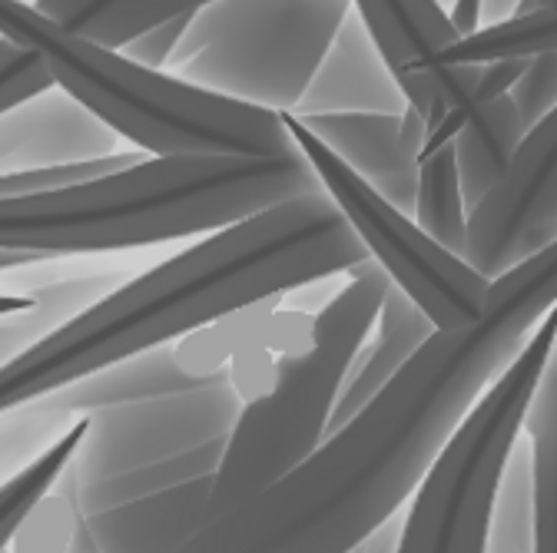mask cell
Wrapping results in <instances>:
<instances>
[{
	"label": "cell",
	"mask_w": 557,
	"mask_h": 553,
	"mask_svg": "<svg viewBox=\"0 0 557 553\" xmlns=\"http://www.w3.org/2000/svg\"><path fill=\"white\" fill-rule=\"evenodd\" d=\"M278 116H283V126L296 150L312 166L322 192L335 202L348 229L359 236L369 259L388 275L392 286L422 309L435 328L468 325L481 312L492 282L481 279L461 255L429 239L411 216L395 210L369 183H362L293 113Z\"/></svg>",
	"instance_id": "cell-9"
},
{
	"label": "cell",
	"mask_w": 557,
	"mask_h": 553,
	"mask_svg": "<svg viewBox=\"0 0 557 553\" xmlns=\"http://www.w3.org/2000/svg\"><path fill=\"white\" fill-rule=\"evenodd\" d=\"M352 0H216L196 8L166 74L249 106L293 113Z\"/></svg>",
	"instance_id": "cell-7"
},
{
	"label": "cell",
	"mask_w": 557,
	"mask_h": 553,
	"mask_svg": "<svg viewBox=\"0 0 557 553\" xmlns=\"http://www.w3.org/2000/svg\"><path fill=\"white\" fill-rule=\"evenodd\" d=\"M411 219L442 249L465 259L468 205L461 192L455 140H425V150L418 156V192Z\"/></svg>",
	"instance_id": "cell-20"
},
{
	"label": "cell",
	"mask_w": 557,
	"mask_h": 553,
	"mask_svg": "<svg viewBox=\"0 0 557 553\" xmlns=\"http://www.w3.org/2000/svg\"><path fill=\"white\" fill-rule=\"evenodd\" d=\"M366 259V246L325 192L278 202L186 246L37 338L0 368V414L166 349L226 315L335 279Z\"/></svg>",
	"instance_id": "cell-2"
},
{
	"label": "cell",
	"mask_w": 557,
	"mask_h": 553,
	"mask_svg": "<svg viewBox=\"0 0 557 553\" xmlns=\"http://www.w3.org/2000/svg\"><path fill=\"white\" fill-rule=\"evenodd\" d=\"M348 553H359V546H356V550H348Z\"/></svg>",
	"instance_id": "cell-38"
},
{
	"label": "cell",
	"mask_w": 557,
	"mask_h": 553,
	"mask_svg": "<svg viewBox=\"0 0 557 553\" xmlns=\"http://www.w3.org/2000/svg\"><path fill=\"white\" fill-rule=\"evenodd\" d=\"M81 527H84V514L77 507V498L60 491L53 483V491H47L21 517L4 553H74Z\"/></svg>",
	"instance_id": "cell-26"
},
{
	"label": "cell",
	"mask_w": 557,
	"mask_h": 553,
	"mask_svg": "<svg viewBox=\"0 0 557 553\" xmlns=\"http://www.w3.org/2000/svg\"><path fill=\"white\" fill-rule=\"evenodd\" d=\"M34 262H50L47 255H30V252H0V272H11V268H24Z\"/></svg>",
	"instance_id": "cell-33"
},
{
	"label": "cell",
	"mask_w": 557,
	"mask_h": 553,
	"mask_svg": "<svg viewBox=\"0 0 557 553\" xmlns=\"http://www.w3.org/2000/svg\"><path fill=\"white\" fill-rule=\"evenodd\" d=\"M484 553H537L534 530V480H531V448L521 438L505 464L492 527H487Z\"/></svg>",
	"instance_id": "cell-25"
},
{
	"label": "cell",
	"mask_w": 557,
	"mask_h": 553,
	"mask_svg": "<svg viewBox=\"0 0 557 553\" xmlns=\"http://www.w3.org/2000/svg\"><path fill=\"white\" fill-rule=\"evenodd\" d=\"M17 4H27V8H34V4H37V0H17Z\"/></svg>",
	"instance_id": "cell-36"
},
{
	"label": "cell",
	"mask_w": 557,
	"mask_h": 553,
	"mask_svg": "<svg viewBox=\"0 0 557 553\" xmlns=\"http://www.w3.org/2000/svg\"><path fill=\"white\" fill-rule=\"evenodd\" d=\"M408 106L382 53L375 50L369 30L356 11L338 27L329 53L322 56L315 77L309 80L293 116H325V113H388L401 116Z\"/></svg>",
	"instance_id": "cell-13"
},
{
	"label": "cell",
	"mask_w": 557,
	"mask_h": 553,
	"mask_svg": "<svg viewBox=\"0 0 557 553\" xmlns=\"http://www.w3.org/2000/svg\"><path fill=\"white\" fill-rule=\"evenodd\" d=\"M524 441L531 448L537 553H557V344L524 414Z\"/></svg>",
	"instance_id": "cell-21"
},
{
	"label": "cell",
	"mask_w": 557,
	"mask_h": 553,
	"mask_svg": "<svg viewBox=\"0 0 557 553\" xmlns=\"http://www.w3.org/2000/svg\"><path fill=\"white\" fill-rule=\"evenodd\" d=\"M0 37L37 53L60 93L136 150L153 156H293L283 116L189 87L166 71H147L40 17L17 0H0Z\"/></svg>",
	"instance_id": "cell-5"
},
{
	"label": "cell",
	"mask_w": 557,
	"mask_h": 553,
	"mask_svg": "<svg viewBox=\"0 0 557 553\" xmlns=\"http://www.w3.org/2000/svg\"><path fill=\"white\" fill-rule=\"evenodd\" d=\"M557 305V242L487 286L481 312L438 328L352 422L252 501L173 553H348L398 517L474 401Z\"/></svg>",
	"instance_id": "cell-1"
},
{
	"label": "cell",
	"mask_w": 557,
	"mask_h": 553,
	"mask_svg": "<svg viewBox=\"0 0 557 553\" xmlns=\"http://www.w3.org/2000/svg\"><path fill=\"white\" fill-rule=\"evenodd\" d=\"M322 192L293 156H153L94 183L0 202V252L90 255L213 236Z\"/></svg>",
	"instance_id": "cell-3"
},
{
	"label": "cell",
	"mask_w": 557,
	"mask_h": 553,
	"mask_svg": "<svg viewBox=\"0 0 557 553\" xmlns=\"http://www.w3.org/2000/svg\"><path fill=\"white\" fill-rule=\"evenodd\" d=\"M116 156V133L57 87L0 116V176Z\"/></svg>",
	"instance_id": "cell-12"
},
{
	"label": "cell",
	"mask_w": 557,
	"mask_h": 553,
	"mask_svg": "<svg viewBox=\"0 0 557 553\" xmlns=\"http://www.w3.org/2000/svg\"><path fill=\"white\" fill-rule=\"evenodd\" d=\"M352 11L382 53L408 106L429 113L435 100L451 110L474 106L484 66H455L442 56L461 40L438 0H352Z\"/></svg>",
	"instance_id": "cell-11"
},
{
	"label": "cell",
	"mask_w": 557,
	"mask_h": 553,
	"mask_svg": "<svg viewBox=\"0 0 557 553\" xmlns=\"http://www.w3.org/2000/svg\"><path fill=\"white\" fill-rule=\"evenodd\" d=\"M206 4H216V0H199V8H206Z\"/></svg>",
	"instance_id": "cell-37"
},
{
	"label": "cell",
	"mask_w": 557,
	"mask_h": 553,
	"mask_svg": "<svg viewBox=\"0 0 557 553\" xmlns=\"http://www.w3.org/2000/svg\"><path fill=\"white\" fill-rule=\"evenodd\" d=\"M451 4H455V0H438V8H442V11H445V14H448V11H451Z\"/></svg>",
	"instance_id": "cell-35"
},
{
	"label": "cell",
	"mask_w": 557,
	"mask_h": 553,
	"mask_svg": "<svg viewBox=\"0 0 557 553\" xmlns=\"http://www.w3.org/2000/svg\"><path fill=\"white\" fill-rule=\"evenodd\" d=\"M196 8H199V0H196Z\"/></svg>",
	"instance_id": "cell-39"
},
{
	"label": "cell",
	"mask_w": 557,
	"mask_h": 553,
	"mask_svg": "<svg viewBox=\"0 0 557 553\" xmlns=\"http://www.w3.org/2000/svg\"><path fill=\"white\" fill-rule=\"evenodd\" d=\"M435 331L438 328L422 309H418L401 289L388 286L369 338L362 341V349L356 352L352 365L345 372L325 438L342 431L369 401H375V394L385 391V385L411 362V355L422 349Z\"/></svg>",
	"instance_id": "cell-15"
},
{
	"label": "cell",
	"mask_w": 557,
	"mask_h": 553,
	"mask_svg": "<svg viewBox=\"0 0 557 553\" xmlns=\"http://www.w3.org/2000/svg\"><path fill=\"white\" fill-rule=\"evenodd\" d=\"M113 275H84V279H66L34 289V309L17 315H0V368L14 362L21 352H27L37 338H44L66 318L81 315L97 299H103L113 289Z\"/></svg>",
	"instance_id": "cell-22"
},
{
	"label": "cell",
	"mask_w": 557,
	"mask_h": 553,
	"mask_svg": "<svg viewBox=\"0 0 557 553\" xmlns=\"http://www.w3.org/2000/svg\"><path fill=\"white\" fill-rule=\"evenodd\" d=\"M53 90V80L37 53L0 37V116L14 106Z\"/></svg>",
	"instance_id": "cell-27"
},
{
	"label": "cell",
	"mask_w": 557,
	"mask_h": 553,
	"mask_svg": "<svg viewBox=\"0 0 557 553\" xmlns=\"http://www.w3.org/2000/svg\"><path fill=\"white\" fill-rule=\"evenodd\" d=\"M554 344L557 305L537 322L498 381L474 401L418 483L395 553H484L505 464L524 435V414Z\"/></svg>",
	"instance_id": "cell-6"
},
{
	"label": "cell",
	"mask_w": 557,
	"mask_h": 553,
	"mask_svg": "<svg viewBox=\"0 0 557 553\" xmlns=\"http://www.w3.org/2000/svg\"><path fill=\"white\" fill-rule=\"evenodd\" d=\"M209 480L193 477L176 488L136 498L129 504L84 517L87 537L97 553H173L186 537L206 524Z\"/></svg>",
	"instance_id": "cell-16"
},
{
	"label": "cell",
	"mask_w": 557,
	"mask_h": 553,
	"mask_svg": "<svg viewBox=\"0 0 557 553\" xmlns=\"http://www.w3.org/2000/svg\"><path fill=\"white\" fill-rule=\"evenodd\" d=\"M481 66H484V71H481V84H478L474 106L508 97L515 90V84L521 80L528 60H495V63H481Z\"/></svg>",
	"instance_id": "cell-30"
},
{
	"label": "cell",
	"mask_w": 557,
	"mask_h": 553,
	"mask_svg": "<svg viewBox=\"0 0 557 553\" xmlns=\"http://www.w3.org/2000/svg\"><path fill=\"white\" fill-rule=\"evenodd\" d=\"M511 100L518 106L524 133L537 126L550 110H557V53H541L528 60L521 80L511 90Z\"/></svg>",
	"instance_id": "cell-28"
},
{
	"label": "cell",
	"mask_w": 557,
	"mask_h": 553,
	"mask_svg": "<svg viewBox=\"0 0 557 553\" xmlns=\"http://www.w3.org/2000/svg\"><path fill=\"white\" fill-rule=\"evenodd\" d=\"M388 286V275L366 259L342 275L338 292L322 309L262 318L269 368L243 401L209 480L206 520L252 501L319 451L345 372L369 338Z\"/></svg>",
	"instance_id": "cell-4"
},
{
	"label": "cell",
	"mask_w": 557,
	"mask_h": 553,
	"mask_svg": "<svg viewBox=\"0 0 557 553\" xmlns=\"http://www.w3.org/2000/svg\"><path fill=\"white\" fill-rule=\"evenodd\" d=\"M189 375L173 359V349H157L147 355H136L129 362H120L94 378H84L77 385H70L37 404L60 411V414H97L107 407L133 404V401H153V398H170V394H186L199 391Z\"/></svg>",
	"instance_id": "cell-17"
},
{
	"label": "cell",
	"mask_w": 557,
	"mask_h": 553,
	"mask_svg": "<svg viewBox=\"0 0 557 553\" xmlns=\"http://www.w3.org/2000/svg\"><path fill=\"white\" fill-rule=\"evenodd\" d=\"M34 305H37V299L30 292H0V315H17Z\"/></svg>",
	"instance_id": "cell-32"
},
{
	"label": "cell",
	"mask_w": 557,
	"mask_h": 553,
	"mask_svg": "<svg viewBox=\"0 0 557 553\" xmlns=\"http://www.w3.org/2000/svg\"><path fill=\"white\" fill-rule=\"evenodd\" d=\"M193 14H196V11H189V14H183V17H173V21H166V24H160V27H153V30H147V34H139V37L129 40L120 53L129 56V60L139 63V66H147V71H166V63H170V56L176 53V47H180L186 27L193 24Z\"/></svg>",
	"instance_id": "cell-29"
},
{
	"label": "cell",
	"mask_w": 557,
	"mask_h": 553,
	"mask_svg": "<svg viewBox=\"0 0 557 553\" xmlns=\"http://www.w3.org/2000/svg\"><path fill=\"white\" fill-rule=\"evenodd\" d=\"M557 242V110L524 133L505 176L468 213L465 262L495 282Z\"/></svg>",
	"instance_id": "cell-10"
},
{
	"label": "cell",
	"mask_w": 557,
	"mask_h": 553,
	"mask_svg": "<svg viewBox=\"0 0 557 553\" xmlns=\"http://www.w3.org/2000/svg\"><path fill=\"white\" fill-rule=\"evenodd\" d=\"M398 533H401V514L385 520L369 540H362L359 553H395L398 550Z\"/></svg>",
	"instance_id": "cell-31"
},
{
	"label": "cell",
	"mask_w": 557,
	"mask_h": 553,
	"mask_svg": "<svg viewBox=\"0 0 557 553\" xmlns=\"http://www.w3.org/2000/svg\"><path fill=\"white\" fill-rule=\"evenodd\" d=\"M299 120V116H296ZM362 183L405 216L414 213L418 160L401 147V116L388 113H325L299 120Z\"/></svg>",
	"instance_id": "cell-14"
},
{
	"label": "cell",
	"mask_w": 557,
	"mask_h": 553,
	"mask_svg": "<svg viewBox=\"0 0 557 553\" xmlns=\"http://www.w3.org/2000/svg\"><path fill=\"white\" fill-rule=\"evenodd\" d=\"M34 11L66 34L123 50L139 34L196 11V0H37Z\"/></svg>",
	"instance_id": "cell-18"
},
{
	"label": "cell",
	"mask_w": 557,
	"mask_h": 553,
	"mask_svg": "<svg viewBox=\"0 0 557 553\" xmlns=\"http://www.w3.org/2000/svg\"><path fill=\"white\" fill-rule=\"evenodd\" d=\"M541 53H557V8L531 11L505 24L484 27L474 37L458 40L442 56V63L478 66V63H495V60H531Z\"/></svg>",
	"instance_id": "cell-24"
},
{
	"label": "cell",
	"mask_w": 557,
	"mask_h": 553,
	"mask_svg": "<svg viewBox=\"0 0 557 553\" xmlns=\"http://www.w3.org/2000/svg\"><path fill=\"white\" fill-rule=\"evenodd\" d=\"M239 407L226 381L90 414V435L63 474L81 514L90 517L136 501L139 477L166 461L226 448Z\"/></svg>",
	"instance_id": "cell-8"
},
{
	"label": "cell",
	"mask_w": 557,
	"mask_h": 553,
	"mask_svg": "<svg viewBox=\"0 0 557 553\" xmlns=\"http://www.w3.org/2000/svg\"><path fill=\"white\" fill-rule=\"evenodd\" d=\"M521 140H524V123L518 116L511 93L492 103L471 106L465 129L455 136V160H458L468 213L505 176Z\"/></svg>",
	"instance_id": "cell-19"
},
{
	"label": "cell",
	"mask_w": 557,
	"mask_h": 553,
	"mask_svg": "<svg viewBox=\"0 0 557 553\" xmlns=\"http://www.w3.org/2000/svg\"><path fill=\"white\" fill-rule=\"evenodd\" d=\"M554 8H557V0H537L534 11H554Z\"/></svg>",
	"instance_id": "cell-34"
},
{
	"label": "cell",
	"mask_w": 557,
	"mask_h": 553,
	"mask_svg": "<svg viewBox=\"0 0 557 553\" xmlns=\"http://www.w3.org/2000/svg\"><path fill=\"white\" fill-rule=\"evenodd\" d=\"M87 435H90V414H77L74 425H70L44 454H37L24 470H17L14 477H8L4 483H0V553L8 550L21 517L47 491H53V483L66 474L70 464H74Z\"/></svg>",
	"instance_id": "cell-23"
}]
</instances>
